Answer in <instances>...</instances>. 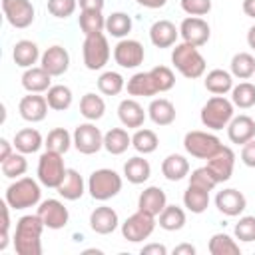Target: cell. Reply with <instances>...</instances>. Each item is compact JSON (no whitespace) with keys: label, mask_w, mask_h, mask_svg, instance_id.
Segmentation results:
<instances>
[{"label":"cell","mask_w":255,"mask_h":255,"mask_svg":"<svg viewBox=\"0 0 255 255\" xmlns=\"http://www.w3.org/2000/svg\"><path fill=\"white\" fill-rule=\"evenodd\" d=\"M44 221L38 213L22 215L16 221L14 231V249L18 255H42V231Z\"/></svg>","instance_id":"cell-1"},{"label":"cell","mask_w":255,"mask_h":255,"mask_svg":"<svg viewBox=\"0 0 255 255\" xmlns=\"http://www.w3.org/2000/svg\"><path fill=\"white\" fill-rule=\"evenodd\" d=\"M171 64L187 80L201 78L207 68V62L201 56V52L197 50V46H191L187 42L175 44V48L171 50Z\"/></svg>","instance_id":"cell-2"},{"label":"cell","mask_w":255,"mask_h":255,"mask_svg":"<svg viewBox=\"0 0 255 255\" xmlns=\"http://www.w3.org/2000/svg\"><path fill=\"white\" fill-rule=\"evenodd\" d=\"M4 199L8 201V205L12 209H28V207H36L42 201V189L40 183L32 177H18L16 181H12L6 191H4Z\"/></svg>","instance_id":"cell-3"},{"label":"cell","mask_w":255,"mask_h":255,"mask_svg":"<svg viewBox=\"0 0 255 255\" xmlns=\"http://www.w3.org/2000/svg\"><path fill=\"white\" fill-rule=\"evenodd\" d=\"M233 116H235V106L225 96H213V98H209L203 104L201 112H199L201 124L207 129H211V131H219V129L227 128L229 122L233 120Z\"/></svg>","instance_id":"cell-4"},{"label":"cell","mask_w":255,"mask_h":255,"mask_svg":"<svg viewBox=\"0 0 255 255\" xmlns=\"http://www.w3.org/2000/svg\"><path fill=\"white\" fill-rule=\"evenodd\" d=\"M122 175L110 167H100L88 177V191L96 201H108L122 191Z\"/></svg>","instance_id":"cell-5"},{"label":"cell","mask_w":255,"mask_h":255,"mask_svg":"<svg viewBox=\"0 0 255 255\" xmlns=\"http://www.w3.org/2000/svg\"><path fill=\"white\" fill-rule=\"evenodd\" d=\"M110 56H112V50H110V42L104 32L84 36L82 58H84V66L88 70H92V72L102 70L110 62Z\"/></svg>","instance_id":"cell-6"},{"label":"cell","mask_w":255,"mask_h":255,"mask_svg":"<svg viewBox=\"0 0 255 255\" xmlns=\"http://www.w3.org/2000/svg\"><path fill=\"white\" fill-rule=\"evenodd\" d=\"M66 171H68V167L64 165V155H62V153L52 151V149H46V151L40 155L36 173H38V181H40L44 187L56 189V187L62 183Z\"/></svg>","instance_id":"cell-7"},{"label":"cell","mask_w":255,"mask_h":255,"mask_svg":"<svg viewBox=\"0 0 255 255\" xmlns=\"http://www.w3.org/2000/svg\"><path fill=\"white\" fill-rule=\"evenodd\" d=\"M183 147L191 157L209 159L211 155H215L223 147V143L215 133L201 131V129H191L183 137Z\"/></svg>","instance_id":"cell-8"},{"label":"cell","mask_w":255,"mask_h":255,"mask_svg":"<svg viewBox=\"0 0 255 255\" xmlns=\"http://www.w3.org/2000/svg\"><path fill=\"white\" fill-rule=\"evenodd\" d=\"M155 229V217L137 209L135 213H131L124 223H122V235L124 239H128L129 243H139L143 239H147Z\"/></svg>","instance_id":"cell-9"},{"label":"cell","mask_w":255,"mask_h":255,"mask_svg":"<svg viewBox=\"0 0 255 255\" xmlns=\"http://www.w3.org/2000/svg\"><path fill=\"white\" fill-rule=\"evenodd\" d=\"M72 137H74V147L84 155L98 153L104 147V133L100 131V128H96L94 122L78 124Z\"/></svg>","instance_id":"cell-10"},{"label":"cell","mask_w":255,"mask_h":255,"mask_svg":"<svg viewBox=\"0 0 255 255\" xmlns=\"http://www.w3.org/2000/svg\"><path fill=\"white\" fill-rule=\"evenodd\" d=\"M145 58V50L141 46V42L131 40V38H122L116 46H114V60L120 68L126 70H133L139 64H143Z\"/></svg>","instance_id":"cell-11"},{"label":"cell","mask_w":255,"mask_h":255,"mask_svg":"<svg viewBox=\"0 0 255 255\" xmlns=\"http://www.w3.org/2000/svg\"><path fill=\"white\" fill-rule=\"evenodd\" d=\"M2 12L6 22L18 30L28 28L36 18V12L30 0H2Z\"/></svg>","instance_id":"cell-12"},{"label":"cell","mask_w":255,"mask_h":255,"mask_svg":"<svg viewBox=\"0 0 255 255\" xmlns=\"http://www.w3.org/2000/svg\"><path fill=\"white\" fill-rule=\"evenodd\" d=\"M36 213L40 215L44 225L48 229H54V231L64 229L68 225V221H70V211L60 199H44V201H40Z\"/></svg>","instance_id":"cell-13"},{"label":"cell","mask_w":255,"mask_h":255,"mask_svg":"<svg viewBox=\"0 0 255 255\" xmlns=\"http://www.w3.org/2000/svg\"><path fill=\"white\" fill-rule=\"evenodd\" d=\"M179 36L183 42L199 48V46H205L209 42L211 28L201 16H187L179 24Z\"/></svg>","instance_id":"cell-14"},{"label":"cell","mask_w":255,"mask_h":255,"mask_svg":"<svg viewBox=\"0 0 255 255\" xmlns=\"http://www.w3.org/2000/svg\"><path fill=\"white\" fill-rule=\"evenodd\" d=\"M40 66L54 78V76H64L70 68V54L64 46L60 44H54L50 48H46L42 52V58H40Z\"/></svg>","instance_id":"cell-15"},{"label":"cell","mask_w":255,"mask_h":255,"mask_svg":"<svg viewBox=\"0 0 255 255\" xmlns=\"http://www.w3.org/2000/svg\"><path fill=\"white\" fill-rule=\"evenodd\" d=\"M233 167H235V153L229 145H223L215 155L207 159V169L213 173L217 183L229 181L233 175Z\"/></svg>","instance_id":"cell-16"},{"label":"cell","mask_w":255,"mask_h":255,"mask_svg":"<svg viewBox=\"0 0 255 255\" xmlns=\"http://www.w3.org/2000/svg\"><path fill=\"white\" fill-rule=\"evenodd\" d=\"M215 207L223 215H227V217H237V215H241L245 211L247 199H245V195L239 189L225 187V189L217 191V195H215Z\"/></svg>","instance_id":"cell-17"},{"label":"cell","mask_w":255,"mask_h":255,"mask_svg":"<svg viewBox=\"0 0 255 255\" xmlns=\"http://www.w3.org/2000/svg\"><path fill=\"white\" fill-rule=\"evenodd\" d=\"M48 100L46 96H40V94H28L24 96L20 102H18V112H20V118L30 122V124H38L42 122L46 116H48Z\"/></svg>","instance_id":"cell-18"},{"label":"cell","mask_w":255,"mask_h":255,"mask_svg":"<svg viewBox=\"0 0 255 255\" xmlns=\"http://www.w3.org/2000/svg\"><path fill=\"white\" fill-rule=\"evenodd\" d=\"M118 225H120V217L114 207L100 205L90 213V227L98 235H110L118 229Z\"/></svg>","instance_id":"cell-19"},{"label":"cell","mask_w":255,"mask_h":255,"mask_svg":"<svg viewBox=\"0 0 255 255\" xmlns=\"http://www.w3.org/2000/svg\"><path fill=\"white\" fill-rule=\"evenodd\" d=\"M227 137L231 143H237V145L247 143L249 139L255 137V120L247 114L233 116V120L227 126Z\"/></svg>","instance_id":"cell-20"},{"label":"cell","mask_w":255,"mask_h":255,"mask_svg":"<svg viewBox=\"0 0 255 255\" xmlns=\"http://www.w3.org/2000/svg\"><path fill=\"white\" fill-rule=\"evenodd\" d=\"M145 116L147 114L143 112V106L133 98H126L118 106V118L124 124V128H129V129L141 128L145 122Z\"/></svg>","instance_id":"cell-21"},{"label":"cell","mask_w":255,"mask_h":255,"mask_svg":"<svg viewBox=\"0 0 255 255\" xmlns=\"http://www.w3.org/2000/svg\"><path fill=\"white\" fill-rule=\"evenodd\" d=\"M165 205H167V195H165V191H163L161 187H157V185L145 187V189L139 193V197H137V209H141V211H145V213H149V215H153V217H157V215L163 211Z\"/></svg>","instance_id":"cell-22"},{"label":"cell","mask_w":255,"mask_h":255,"mask_svg":"<svg viewBox=\"0 0 255 255\" xmlns=\"http://www.w3.org/2000/svg\"><path fill=\"white\" fill-rule=\"evenodd\" d=\"M179 36V28H175L169 20H155L149 28V40L155 48H171L175 46Z\"/></svg>","instance_id":"cell-23"},{"label":"cell","mask_w":255,"mask_h":255,"mask_svg":"<svg viewBox=\"0 0 255 255\" xmlns=\"http://www.w3.org/2000/svg\"><path fill=\"white\" fill-rule=\"evenodd\" d=\"M50 86H52V76L42 66H32V68L24 70V74H22V88L28 94L48 92Z\"/></svg>","instance_id":"cell-24"},{"label":"cell","mask_w":255,"mask_h":255,"mask_svg":"<svg viewBox=\"0 0 255 255\" xmlns=\"http://www.w3.org/2000/svg\"><path fill=\"white\" fill-rule=\"evenodd\" d=\"M86 187H88V183L84 181V177L80 175V171L78 169H68L66 175H64V179H62V183L56 187V191L66 201H76V199H80L84 195Z\"/></svg>","instance_id":"cell-25"},{"label":"cell","mask_w":255,"mask_h":255,"mask_svg":"<svg viewBox=\"0 0 255 255\" xmlns=\"http://www.w3.org/2000/svg\"><path fill=\"white\" fill-rule=\"evenodd\" d=\"M126 90L133 98H151V96L159 94L157 92V86H155V82H153V78H151L149 72H137V74H133L128 80Z\"/></svg>","instance_id":"cell-26"},{"label":"cell","mask_w":255,"mask_h":255,"mask_svg":"<svg viewBox=\"0 0 255 255\" xmlns=\"http://www.w3.org/2000/svg\"><path fill=\"white\" fill-rule=\"evenodd\" d=\"M175 106L167 98H155L147 106V116L155 126H169L175 122Z\"/></svg>","instance_id":"cell-27"},{"label":"cell","mask_w":255,"mask_h":255,"mask_svg":"<svg viewBox=\"0 0 255 255\" xmlns=\"http://www.w3.org/2000/svg\"><path fill=\"white\" fill-rule=\"evenodd\" d=\"M12 58H14V64L20 66V68H32L40 58V48L36 42L32 40H18L14 44V50H12Z\"/></svg>","instance_id":"cell-28"},{"label":"cell","mask_w":255,"mask_h":255,"mask_svg":"<svg viewBox=\"0 0 255 255\" xmlns=\"http://www.w3.org/2000/svg\"><path fill=\"white\" fill-rule=\"evenodd\" d=\"M203 86H205V90L211 92L213 96H225L227 92L233 90V76H231V72H227V70L215 68V70H211V72L205 74Z\"/></svg>","instance_id":"cell-29"},{"label":"cell","mask_w":255,"mask_h":255,"mask_svg":"<svg viewBox=\"0 0 255 255\" xmlns=\"http://www.w3.org/2000/svg\"><path fill=\"white\" fill-rule=\"evenodd\" d=\"M12 143H14L16 151H22V153L30 155V153H36L44 145V137L36 128H24V129L16 131Z\"/></svg>","instance_id":"cell-30"},{"label":"cell","mask_w":255,"mask_h":255,"mask_svg":"<svg viewBox=\"0 0 255 255\" xmlns=\"http://www.w3.org/2000/svg\"><path fill=\"white\" fill-rule=\"evenodd\" d=\"M161 173L169 181H181L183 177L189 175V161L181 153H169L161 161Z\"/></svg>","instance_id":"cell-31"},{"label":"cell","mask_w":255,"mask_h":255,"mask_svg":"<svg viewBox=\"0 0 255 255\" xmlns=\"http://www.w3.org/2000/svg\"><path fill=\"white\" fill-rule=\"evenodd\" d=\"M149 175H151V165L141 155H133L124 163V177L133 185H139V183L147 181Z\"/></svg>","instance_id":"cell-32"},{"label":"cell","mask_w":255,"mask_h":255,"mask_svg":"<svg viewBox=\"0 0 255 255\" xmlns=\"http://www.w3.org/2000/svg\"><path fill=\"white\" fill-rule=\"evenodd\" d=\"M131 145V135L124 128H112L104 133V149L112 155H122Z\"/></svg>","instance_id":"cell-33"},{"label":"cell","mask_w":255,"mask_h":255,"mask_svg":"<svg viewBox=\"0 0 255 255\" xmlns=\"http://www.w3.org/2000/svg\"><path fill=\"white\" fill-rule=\"evenodd\" d=\"M183 207L195 215L203 213L209 207V191L197 185H187V189L183 191Z\"/></svg>","instance_id":"cell-34"},{"label":"cell","mask_w":255,"mask_h":255,"mask_svg":"<svg viewBox=\"0 0 255 255\" xmlns=\"http://www.w3.org/2000/svg\"><path fill=\"white\" fill-rule=\"evenodd\" d=\"M80 114L88 120V122H96V120H102L104 114H106V102L102 96L94 94V92H88L82 96L80 100Z\"/></svg>","instance_id":"cell-35"},{"label":"cell","mask_w":255,"mask_h":255,"mask_svg":"<svg viewBox=\"0 0 255 255\" xmlns=\"http://www.w3.org/2000/svg\"><path fill=\"white\" fill-rule=\"evenodd\" d=\"M131 145L137 153L141 155H147V153H153L159 145V137L153 129H147V128H137L131 135Z\"/></svg>","instance_id":"cell-36"},{"label":"cell","mask_w":255,"mask_h":255,"mask_svg":"<svg viewBox=\"0 0 255 255\" xmlns=\"http://www.w3.org/2000/svg\"><path fill=\"white\" fill-rule=\"evenodd\" d=\"M78 24L84 36L100 34L106 30V16L98 10H82L78 16Z\"/></svg>","instance_id":"cell-37"},{"label":"cell","mask_w":255,"mask_h":255,"mask_svg":"<svg viewBox=\"0 0 255 255\" xmlns=\"http://www.w3.org/2000/svg\"><path fill=\"white\" fill-rule=\"evenodd\" d=\"M157 217H159V221H157L159 227L165 229V231H179V229H183L185 219H187L183 207H179V205H165L163 211Z\"/></svg>","instance_id":"cell-38"},{"label":"cell","mask_w":255,"mask_h":255,"mask_svg":"<svg viewBox=\"0 0 255 255\" xmlns=\"http://www.w3.org/2000/svg\"><path fill=\"white\" fill-rule=\"evenodd\" d=\"M131 16H128L126 12H112L106 18V32L114 38H128V34L131 32Z\"/></svg>","instance_id":"cell-39"},{"label":"cell","mask_w":255,"mask_h":255,"mask_svg":"<svg viewBox=\"0 0 255 255\" xmlns=\"http://www.w3.org/2000/svg\"><path fill=\"white\" fill-rule=\"evenodd\" d=\"M46 100H48V106L50 110L54 112H64L72 106V90L64 84H56V86H50V90L46 92Z\"/></svg>","instance_id":"cell-40"},{"label":"cell","mask_w":255,"mask_h":255,"mask_svg":"<svg viewBox=\"0 0 255 255\" xmlns=\"http://www.w3.org/2000/svg\"><path fill=\"white\" fill-rule=\"evenodd\" d=\"M207 249H209L211 255H241L239 243L231 235H227V233H215V235H211Z\"/></svg>","instance_id":"cell-41"},{"label":"cell","mask_w":255,"mask_h":255,"mask_svg":"<svg viewBox=\"0 0 255 255\" xmlns=\"http://www.w3.org/2000/svg\"><path fill=\"white\" fill-rule=\"evenodd\" d=\"M0 169H2V175L8 177V179H18V177H22V175L28 171L26 153L14 149L12 155H8L4 161H0Z\"/></svg>","instance_id":"cell-42"},{"label":"cell","mask_w":255,"mask_h":255,"mask_svg":"<svg viewBox=\"0 0 255 255\" xmlns=\"http://www.w3.org/2000/svg\"><path fill=\"white\" fill-rule=\"evenodd\" d=\"M231 76L239 78V80H249L255 74V58L249 52H237L231 58Z\"/></svg>","instance_id":"cell-43"},{"label":"cell","mask_w":255,"mask_h":255,"mask_svg":"<svg viewBox=\"0 0 255 255\" xmlns=\"http://www.w3.org/2000/svg\"><path fill=\"white\" fill-rule=\"evenodd\" d=\"M44 145H46V149H52V151H58V153L64 155L74 145V137H72V133L66 128H54L46 135Z\"/></svg>","instance_id":"cell-44"},{"label":"cell","mask_w":255,"mask_h":255,"mask_svg":"<svg viewBox=\"0 0 255 255\" xmlns=\"http://www.w3.org/2000/svg\"><path fill=\"white\" fill-rule=\"evenodd\" d=\"M124 88H126V80L120 72L108 70V72H102L98 78V90L104 96H118Z\"/></svg>","instance_id":"cell-45"},{"label":"cell","mask_w":255,"mask_h":255,"mask_svg":"<svg viewBox=\"0 0 255 255\" xmlns=\"http://www.w3.org/2000/svg\"><path fill=\"white\" fill-rule=\"evenodd\" d=\"M231 102L239 110H249L255 106V84L251 82H239L231 90Z\"/></svg>","instance_id":"cell-46"},{"label":"cell","mask_w":255,"mask_h":255,"mask_svg":"<svg viewBox=\"0 0 255 255\" xmlns=\"http://www.w3.org/2000/svg\"><path fill=\"white\" fill-rule=\"evenodd\" d=\"M187 177H189V185H197V187L207 189V191H213V189L219 185L217 179L213 177V173L207 169V165L195 167V169L191 171V175H187Z\"/></svg>","instance_id":"cell-47"},{"label":"cell","mask_w":255,"mask_h":255,"mask_svg":"<svg viewBox=\"0 0 255 255\" xmlns=\"http://www.w3.org/2000/svg\"><path fill=\"white\" fill-rule=\"evenodd\" d=\"M149 74H151L159 94L161 92H169L175 86V76H173L171 68H167V66H155V68L149 70Z\"/></svg>","instance_id":"cell-48"},{"label":"cell","mask_w":255,"mask_h":255,"mask_svg":"<svg viewBox=\"0 0 255 255\" xmlns=\"http://www.w3.org/2000/svg\"><path fill=\"white\" fill-rule=\"evenodd\" d=\"M235 239L243 241V243H251L255 241V215H243L239 217V221L235 223Z\"/></svg>","instance_id":"cell-49"},{"label":"cell","mask_w":255,"mask_h":255,"mask_svg":"<svg viewBox=\"0 0 255 255\" xmlns=\"http://www.w3.org/2000/svg\"><path fill=\"white\" fill-rule=\"evenodd\" d=\"M78 8V0H48V12L54 18H70Z\"/></svg>","instance_id":"cell-50"},{"label":"cell","mask_w":255,"mask_h":255,"mask_svg":"<svg viewBox=\"0 0 255 255\" xmlns=\"http://www.w3.org/2000/svg\"><path fill=\"white\" fill-rule=\"evenodd\" d=\"M181 10L189 16H205L211 12V0H181Z\"/></svg>","instance_id":"cell-51"},{"label":"cell","mask_w":255,"mask_h":255,"mask_svg":"<svg viewBox=\"0 0 255 255\" xmlns=\"http://www.w3.org/2000/svg\"><path fill=\"white\" fill-rule=\"evenodd\" d=\"M0 207H2V229H0V251H4L6 247H8V231H10V205H8V201L4 199L2 203H0Z\"/></svg>","instance_id":"cell-52"},{"label":"cell","mask_w":255,"mask_h":255,"mask_svg":"<svg viewBox=\"0 0 255 255\" xmlns=\"http://www.w3.org/2000/svg\"><path fill=\"white\" fill-rule=\"evenodd\" d=\"M241 161L247 167H255V137L249 139L247 143H243V147H241Z\"/></svg>","instance_id":"cell-53"},{"label":"cell","mask_w":255,"mask_h":255,"mask_svg":"<svg viewBox=\"0 0 255 255\" xmlns=\"http://www.w3.org/2000/svg\"><path fill=\"white\" fill-rule=\"evenodd\" d=\"M141 255H167V247L161 243H147L139 251Z\"/></svg>","instance_id":"cell-54"},{"label":"cell","mask_w":255,"mask_h":255,"mask_svg":"<svg viewBox=\"0 0 255 255\" xmlns=\"http://www.w3.org/2000/svg\"><path fill=\"white\" fill-rule=\"evenodd\" d=\"M104 4H106V0H78L80 10H98V12H102Z\"/></svg>","instance_id":"cell-55"},{"label":"cell","mask_w":255,"mask_h":255,"mask_svg":"<svg viewBox=\"0 0 255 255\" xmlns=\"http://www.w3.org/2000/svg\"><path fill=\"white\" fill-rule=\"evenodd\" d=\"M12 147H14V143H10L6 137H0V161H4L8 155H12L14 151H12Z\"/></svg>","instance_id":"cell-56"},{"label":"cell","mask_w":255,"mask_h":255,"mask_svg":"<svg viewBox=\"0 0 255 255\" xmlns=\"http://www.w3.org/2000/svg\"><path fill=\"white\" fill-rule=\"evenodd\" d=\"M173 255H195V247L191 243H179L173 247Z\"/></svg>","instance_id":"cell-57"},{"label":"cell","mask_w":255,"mask_h":255,"mask_svg":"<svg viewBox=\"0 0 255 255\" xmlns=\"http://www.w3.org/2000/svg\"><path fill=\"white\" fill-rule=\"evenodd\" d=\"M135 2L143 8H149V10H157V8H163L167 4V0H135Z\"/></svg>","instance_id":"cell-58"},{"label":"cell","mask_w":255,"mask_h":255,"mask_svg":"<svg viewBox=\"0 0 255 255\" xmlns=\"http://www.w3.org/2000/svg\"><path fill=\"white\" fill-rule=\"evenodd\" d=\"M243 12L249 18H255V0H243Z\"/></svg>","instance_id":"cell-59"},{"label":"cell","mask_w":255,"mask_h":255,"mask_svg":"<svg viewBox=\"0 0 255 255\" xmlns=\"http://www.w3.org/2000/svg\"><path fill=\"white\" fill-rule=\"evenodd\" d=\"M247 44H249L251 50H255V26H251L249 32H247Z\"/></svg>","instance_id":"cell-60"}]
</instances>
